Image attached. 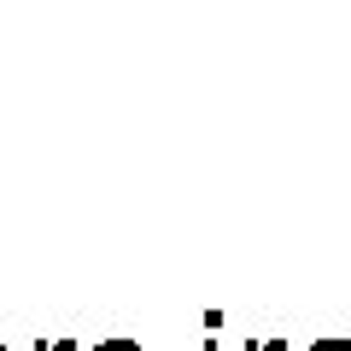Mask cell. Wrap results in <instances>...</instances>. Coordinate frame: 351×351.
<instances>
[{
	"label": "cell",
	"instance_id": "cell-1",
	"mask_svg": "<svg viewBox=\"0 0 351 351\" xmlns=\"http://www.w3.org/2000/svg\"><path fill=\"white\" fill-rule=\"evenodd\" d=\"M217 328H223V316L211 311V316H205V334H211V339H205V351H223V339H217Z\"/></svg>",
	"mask_w": 351,
	"mask_h": 351
},
{
	"label": "cell",
	"instance_id": "cell-2",
	"mask_svg": "<svg viewBox=\"0 0 351 351\" xmlns=\"http://www.w3.org/2000/svg\"><path fill=\"white\" fill-rule=\"evenodd\" d=\"M240 351H287V339H246Z\"/></svg>",
	"mask_w": 351,
	"mask_h": 351
},
{
	"label": "cell",
	"instance_id": "cell-3",
	"mask_svg": "<svg viewBox=\"0 0 351 351\" xmlns=\"http://www.w3.org/2000/svg\"><path fill=\"white\" fill-rule=\"evenodd\" d=\"M94 351H141V346H135V339H100Z\"/></svg>",
	"mask_w": 351,
	"mask_h": 351
},
{
	"label": "cell",
	"instance_id": "cell-4",
	"mask_svg": "<svg viewBox=\"0 0 351 351\" xmlns=\"http://www.w3.org/2000/svg\"><path fill=\"white\" fill-rule=\"evenodd\" d=\"M311 351H351V339H316Z\"/></svg>",
	"mask_w": 351,
	"mask_h": 351
},
{
	"label": "cell",
	"instance_id": "cell-5",
	"mask_svg": "<svg viewBox=\"0 0 351 351\" xmlns=\"http://www.w3.org/2000/svg\"><path fill=\"white\" fill-rule=\"evenodd\" d=\"M0 351H6V346H0Z\"/></svg>",
	"mask_w": 351,
	"mask_h": 351
}]
</instances>
